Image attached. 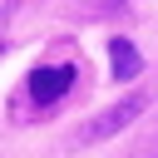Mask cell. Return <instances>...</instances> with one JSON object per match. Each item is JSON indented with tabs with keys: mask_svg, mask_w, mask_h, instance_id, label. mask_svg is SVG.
<instances>
[{
	"mask_svg": "<svg viewBox=\"0 0 158 158\" xmlns=\"http://www.w3.org/2000/svg\"><path fill=\"white\" fill-rule=\"evenodd\" d=\"M143 54L133 49V40H109V74L114 79H138Z\"/></svg>",
	"mask_w": 158,
	"mask_h": 158,
	"instance_id": "cell-3",
	"label": "cell"
},
{
	"mask_svg": "<svg viewBox=\"0 0 158 158\" xmlns=\"http://www.w3.org/2000/svg\"><path fill=\"white\" fill-rule=\"evenodd\" d=\"M143 109H148V94H123L114 109H104L94 123H84V128H79V143H104V138H114V133H118V128H128Z\"/></svg>",
	"mask_w": 158,
	"mask_h": 158,
	"instance_id": "cell-1",
	"label": "cell"
},
{
	"mask_svg": "<svg viewBox=\"0 0 158 158\" xmlns=\"http://www.w3.org/2000/svg\"><path fill=\"white\" fill-rule=\"evenodd\" d=\"M118 5H123V0H89L84 15H109V10H118Z\"/></svg>",
	"mask_w": 158,
	"mask_h": 158,
	"instance_id": "cell-4",
	"label": "cell"
},
{
	"mask_svg": "<svg viewBox=\"0 0 158 158\" xmlns=\"http://www.w3.org/2000/svg\"><path fill=\"white\" fill-rule=\"evenodd\" d=\"M69 84H74V64H44V69H35L30 74V99L44 109V104H59L64 94H69Z\"/></svg>",
	"mask_w": 158,
	"mask_h": 158,
	"instance_id": "cell-2",
	"label": "cell"
}]
</instances>
